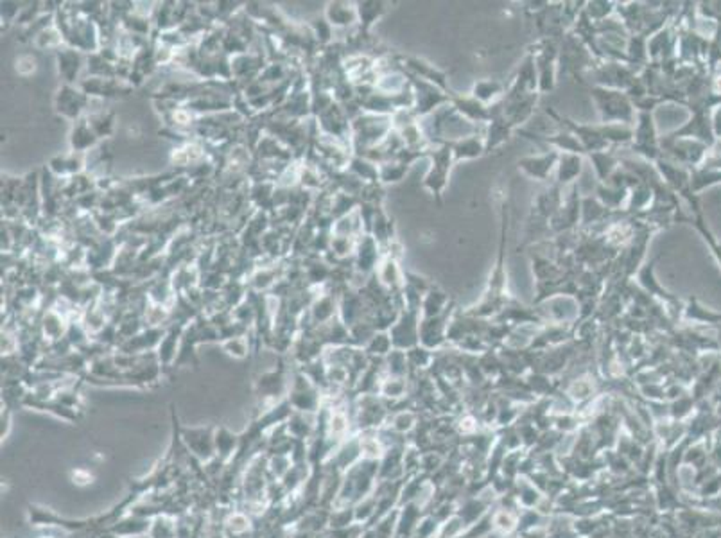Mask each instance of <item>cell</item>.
Here are the masks:
<instances>
[{"mask_svg": "<svg viewBox=\"0 0 721 538\" xmlns=\"http://www.w3.org/2000/svg\"><path fill=\"white\" fill-rule=\"evenodd\" d=\"M495 527L497 530L505 531V533H509V531L515 527V517L512 513H506V511H501V513L495 515Z\"/></svg>", "mask_w": 721, "mask_h": 538, "instance_id": "obj_1", "label": "cell"}, {"mask_svg": "<svg viewBox=\"0 0 721 538\" xmlns=\"http://www.w3.org/2000/svg\"><path fill=\"white\" fill-rule=\"evenodd\" d=\"M461 429L465 431V433H470V431H474V420H472V418H467L465 422H461Z\"/></svg>", "mask_w": 721, "mask_h": 538, "instance_id": "obj_3", "label": "cell"}, {"mask_svg": "<svg viewBox=\"0 0 721 538\" xmlns=\"http://www.w3.org/2000/svg\"><path fill=\"white\" fill-rule=\"evenodd\" d=\"M365 452H366V456H372V458H375V456H379V454H381V447L377 445V442H370L365 445Z\"/></svg>", "mask_w": 721, "mask_h": 538, "instance_id": "obj_2", "label": "cell"}]
</instances>
